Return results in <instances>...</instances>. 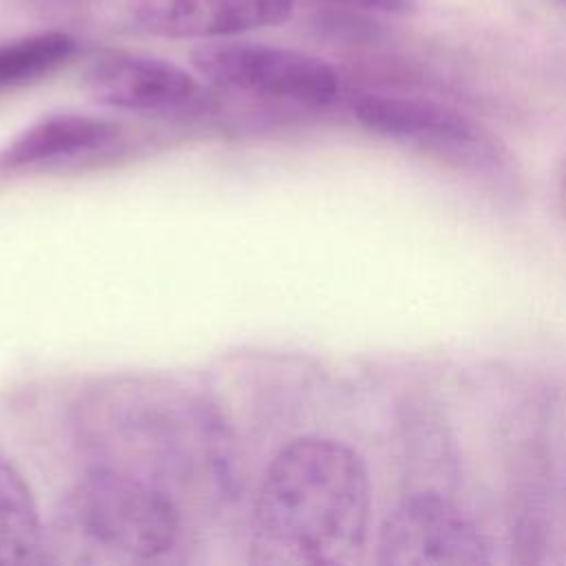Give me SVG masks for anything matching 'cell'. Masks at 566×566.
<instances>
[{"instance_id": "obj_7", "label": "cell", "mask_w": 566, "mask_h": 566, "mask_svg": "<svg viewBox=\"0 0 566 566\" xmlns=\"http://www.w3.org/2000/svg\"><path fill=\"white\" fill-rule=\"evenodd\" d=\"M294 0H126L130 20L159 38H230L283 24Z\"/></svg>"}, {"instance_id": "obj_2", "label": "cell", "mask_w": 566, "mask_h": 566, "mask_svg": "<svg viewBox=\"0 0 566 566\" xmlns=\"http://www.w3.org/2000/svg\"><path fill=\"white\" fill-rule=\"evenodd\" d=\"M95 467L135 475L168 495L172 486L217 475L223 433L206 402L168 387L111 385L82 407Z\"/></svg>"}, {"instance_id": "obj_13", "label": "cell", "mask_w": 566, "mask_h": 566, "mask_svg": "<svg viewBox=\"0 0 566 566\" xmlns=\"http://www.w3.org/2000/svg\"><path fill=\"white\" fill-rule=\"evenodd\" d=\"M564 2H566V0H564Z\"/></svg>"}, {"instance_id": "obj_10", "label": "cell", "mask_w": 566, "mask_h": 566, "mask_svg": "<svg viewBox=\"0 0 566 566\" xmlns=\"http://www.w3.org/2000/svg\"><path fill=\"white\" fill-rule=\"evenodd\" d=\"M44 524L33 493L11 460L0 453V566L42 562Z\"/></svg>"}, {"instance_id": "obj_1", "label": "cell", "mask_w": 566, "mask_h": 566, "mask_svg": "<svg viewBox=\"0 0 566 566\" xmlns=\"http://www.w3.org/2000/svg\"><path fill=\"white\" fill-rule=\"evenodd\" d=\"M371 486L345 442L303 436L263 473L250 524V559L263 566H338L367 539Z\"/></svg>"}, {"instance_id": "obj_8", "label": "cell", "mask_w": 566, "mask_h": 566, "mask_svg": "<svg viewBox=\"0 0 566 566\" xmlns=\"http://www.w3.org/2000/svg\"><path fill=\"white\" fill-rule=\"evenodd\" d=\"M352 108L363 126L385 137L436 150H467L478 139L464 115L420 97L358 95Z\"/></svg>"}, {"instance_id": "obj_12", "label": "cell", "mask_w": 566, "mask_h": 566, "mask_svg": "<svg viewBox=\"0 0 566 566\" xmlns=\"http://www.w3.org/2000/svg\"><path fill=\"white\" fill-rule=\"evenodd\" d=\"M347 7H356V9H374V11H400L405 7H409L411 0H334Z\"/></svg>"}, {"instance_id": "obj_5", "label": "cell", "mask_w": 566, "mask_h": 566, "mask_svg": "<svg viewBox=\"0 0 566 566\" xmlns=\"http://www.w3.org/2000/svg\"><path fill=\"white\" fill-rule=\"evenodd\" d=\"M378 562L394 566H444L489 562L480 526L438 493H413L385 517Z\"/></svg>"}, {"instance_id": "obj_3", "label": "cell", "mask_w": 566, "mask_h": 566, "mask_svg": "<svg viewBox=\"0 0 566 566\" xmlns=\"http://www.w3.org/2000/svg\"><path fill=\"white\" fill-rule=\"evenodd\" d=\"M179 537V509L166 491L124 471L93 467L44 526L42 562L146 564Z\"/></svg>"}, {"instance_id": "obj_4", "label": "cell", "mask_w": 566, "mask_h": 566, "mask_svg": "<svg viewBox=\"0 0 566 566\" xmlns=\"http://www.w3.org/2000/svg\"><path fill=\"white\" fill-rule=\"evenodd\" d=\"M190 62L210 84L252 97L327 106L340 91L338 73L325 60L270 44H201L192 51Z\"/></svg>"}, {"instance_id": "obj_9", "label": "cell", "mask_w": 566, "mask_h": 566, "mask_svg": "<svg viewBox=\"0 0 566 566\" xmlns=\"http://www.w3.org/2000/svg\"><path fill=\"white\" fill-rule=\"evenodd\" d=\"M119 128L86 113H55L31 124L0 148L2 170H33L86 159L108 148Z\"/></svg>"}, {"instance_id": "obj_6", "label": "cell", "mask_w": 566, "mask_h": 566, "mask_svg": "<svg viewBox=\"0 0 566 566\" xmlns=\"http://www.w3.org/2000/svg\"><path fill=\"white\" fill-rule=\"evenodd\" d=\"M86 91L97 104L133 113H175L201 99L199 82L181 66L135 53H111L93 62Z\"/></svg>"}, {"instance_id": "obj_11", "label": "cell", "mask_w": 566, "mask_h": 566, "mask_svg": "<svg viewBox=\"0 0 566 566\" xmlns=\"http://www.w3.org/2000/svg\"><path fill=\"white\" fill-rule=\"evenodd\" d=\"M77 49L73 35L44 31L0 44V91L38 82L66 64Z\"/></svg>"}]
</instances>
